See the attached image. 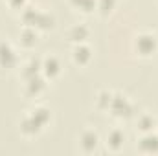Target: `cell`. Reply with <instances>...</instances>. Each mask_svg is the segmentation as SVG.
Wrapping results in <instances>:
<instances>
[{"instance_id":"obj_8","label":"cell","mask_w":158,"mask_h":156,"mask_svg":"<svg viewBox=\"0 0 158 156\" xmlns=\"http://www.w3.org/2000/svg\"><path fill=\"white\" fill-rule=\"evenodd\" d=\"M28 117L31 119V123H33V125L40 130V129L48 123V119H50V112H48V110H44V109H37L31 116H28Z\"/></svg>"},{"instance_id":"obj_18","label":"cell","mask_w":158,"mask_h":156,"mask_svg":"<svg viewBox=\"0 0 158 156\" xmlns=\"http://www.w3.org/2000/svg\"><path fill=\"white\" fill-rule=\"evenodd\" d=\"M112 7H114V0H101V2H99V9H101L103 13H109Z\"/></svg>"},{"instance_id":"obj_9","label":"cell","mask_w":158,"mask_h":156,"mask_svg":"<svg viewBox=\"0 0 158 156\" xmlns=\"http://www.w3.org/2000/svg\"><path fill=\"white\" fill-rule=\"evenodd\" d=\"M42 70L48 77H55L59 74V61L55 57H48L44 63H42Z\"/></svg>"},{"instance_id":"obj_12","label":"cell","mask_w":158,"mask_h":156,"mask_svg":"<svg viewBox=\"0 0 158 156\" xmlns=\"http://www.w3.org/2000/svg\"><path fill=\"white\" fill-rule=\"evenodd\" d=\"M88 37V30L85 28V26H76V28H72V31H70V39L76 40V42H81V40H85Z\"/></svg>"},{"instance_id":"obj_13","label":"cell","mask_w":158,"mask_h":156,"mask_svg":"<svg viewBox=\"0 0 158 156\" xmlns=\"http://www.w3.org/2000/svg\"><path fill=\"white\" fill-rule=\"evenodd\" d=\"M42 68V64H40L37 59H33L28 66H26V70H24V77L30 79V77H35V76H39V70Z\"/></svg>"},{"instance_id":"obj_10","label":"cell","mask_w":158,"mask_h":156,"mask_svg":"<svg viewBox=\"0 0 158 156\" xmlns=\"http://www.w3.org/2000/svg\"><path fill=\"white\" fill-rule=\"evenodd\" d=\"M90 57H92V53H90V50L86 46H77L74 50V61L77 64H86L90 61Z\"/></svg>"},{"instance_id":"obj_1","label":"cell","mask_w":158,"mask_h":156,"mask_svg":"<svg viewBox=\"0 0 158 156\" xmlns=\"http://www.w3.org/2000/svg\"><path fill=\"white\" fill-rule=\"evenodd\" d=\"M24 22H26L28 26H37V28H44V30H48V28L53 26V18H52L50 15L39 13V11H35V9H28V11L24 13Z\"/></svg>"},{"instance_id":"obj_6","label":"cell","mask_w":158,"mask_h":156,"mask_svg":"<svg viewBox=\"0 0 158 156\" xmlns=\"http://www.w3.org/2000/svg\"><path fill=\"white\" fill-rule=\"evenodd\" d=\"M44 81L39 77V76H35V77H30L28 79V84H26V92L30 94V96H39L40 92L44 90Z\"/></svg>"},{"instance_id":"obj_17","label":"cell","mask_w":158,"mask_h":156,"mask_svg":"<svg viewBox=\"0 0 158 156\" xmlns=\"http://www.w3.org/2000/svg\"><path fill=\"white\" fill-rule=\"evenodd\" d=\"M110 103H112V96H110V94H107V92H101V94H99V97H98V105H99L101 109H109V107H110Z\"/></svg>"},{"instance_id":"obj_3","label":"cell","mask_w":158,"mask_h":156,"mask_svg":"<svg viewBox=\"0 0 158 156\" xmlns=\"http://www.w3.org/2000/svg\"><path fill=\"white\" fill-rule=\"evenodd\" d=\"M156 48H158V44H156V39L153 35H142V37H138V40H136V50L142 55H151V53L156 51Z\"/></svg>"},{"instance_id":"obj_2","label":"cell","mask_w":158,"mask_h":156,"mask_svg":"<svg viewBox=\"0 0 158 156\" xmlns=\"http://www.w3.org/2000/svg\"><path fill=\"white\" fill-rule=\"evenodd\" d=\"M110 110H112L114 116H118V117H131V114H132L131 103H129L125 97H121V96H114V97H112Z\"/></svg>"},{"instance_id":"obj_7","label":"cell","mask_w":158,"mask_h":156,"mask_svg":"<svg viewBox=\"0 0 158 156\" xmlns=\"http://www.w3.org/2000/svg\"><path fill=\"white\" fill-rule=\"evenodd\" d=\"M140 149H142L143 153H158V136L147 134V136L140 142Z\"/></svg>"},{"instance_id":"obj_19","label":"cell","mask_w":158,"mask_h":156,"mask_svg":"<svg viewBox=\"0 0 158 156\" xmlns=\"http://www.w3.org/2000/svg\"><path fill=\"white\" fill-rule=\"evenodd\" d=\"M24 2H26V0H9V4H11L13 7H22Z\"/></svg>"},{"instance_id":"obj_16","label":"cell","mask_w":158,"mask_h":156,"mask_svg":"<svg viewBox=\"0 0 158 156\" xmlns=\"http://www.w3.org/2000/svg\"><path fill=\"white\" fill-rule=\"evenodd\" d=\"M138 127L142 129V130H151L153 127H155V119L151 116H143V117H140V121H138Z\"/></svg>"},{"instance_id":"obj_4","label":"cell","mask_w":158,"mask_h":156,"mask_svg":"<svg viewBox=\"0 0 158 156\" xmlns=\"http://www.w3.org/2000/svg\"><path fill=\"white\" fill-rule=\"evenodd\" d=\"M0 64L4 68H9L15 64V53L9 48V44H0Z\"/></svg>"},{"instance_id":"obj_15","label":"cell","mask_w":158,"mask_h":156,"mask_svg":"<svg viewBox=\"0 0 158 156\" xmlns=\"http://www.w3.org/2000/svg\"><path fill=\"white\" fill-rule=\"evenodd\" d=\"M76 7H79V9H83V11H92L94 9V0H70Z\"/></svg>"},{"instance_id":"obj_11","label":"cell","mask_w":158,"mask_h":156,"mask_svg":"<svg viewBox=\"0 0 158 156\" xmlns=\"http://www.w3.org/2000/svg\"><path fill=\"white\" fill-rule=\"evenodd\" d=\"M123 142H125V136H123L121 130H112V132L109 134V147H110V149L118 151L119 147L123 145Z\"/></svg>"},{"instance_id":"obj_14","label":"cell","mask_w":158,"mask_h":156,"mask_svg":"<svg viewBox=\"0 0 158 156\" xmlns=\"http://www.w3.org/2000/svg\"><path fill=\"white\" fill-rule=\"evenodd\" d=\"M20 42H22L24 46H33V44L37 42V33H35L33 30H24V31L20 33Z\"/></svg>"},{"instance_id":"obj_5","label":"cell","mask_w":158,"mask_h":156,"mask_svg":"<svg viewBox=\"0 0 158 156\" xmlns=\"http://www.w3.org/2000/svg\"><path fill=\"white\" fill-rule=\"evenodd\" d=\"M81 145H83V149H85L86 153L94 151V149L98 147V134L92 132V130H86V132L81 136Z\"/></svg>"}]
</instances>
